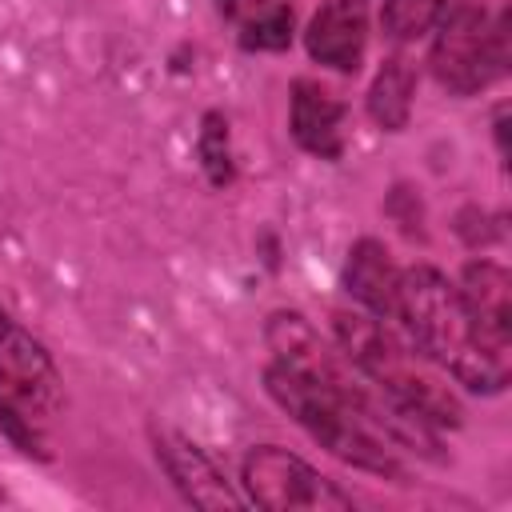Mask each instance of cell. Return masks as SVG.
<instances>
[{
  "label": "cell",
  "instance_id": "8fae6325",
  "mask_svg": "<svg viewBox=\"0 0 512 512\" xmlns=\"http://www.w3.org/2000/svg\"><path fill=\"white\" fill-rule=\"evenodd\" d=\"M460 300L468 304L472 320L500 344L512 340V276L504 264L496 260H468L460 268V284H456Z\"/></svg>",
  "mask_w": 512,
  "mask_h": 512
},
{
  "label": "cell",
  "instance_id": "5bb4252c",
  "mask_svg": "<svg viewBox=\"0 0 512 512\" xmlns=\"http://www.w3.org/2000/svg\"><path fill=\"white\" fill-rule=\"evenodd\" d=\"M196 152L204 164L208 184L228 188L236 180V164H232V136H228V116L224 112H204L200 120V136H196Z\"/></svg>",
  "mask_w": 512,
  "mask_h": 512
},
{
  "label": "cell",
  "instance_id": "7c38bea8",
  "mask_svg": "<svg viewBox=\"0 0 512 512\" xmlns=\"http://www.w3.org/2000/svg\"><path fill=\"white\" fill-rule=\"evenodd\" d=\"M412 96H416V64L408 56H388L380 72L368 84V116L384 132H404L412 116Z\"/></svg>",
  "mask_w": 512,
  "mask_h": 512
},
{
  "label": "cell",
  "instance_id": "2e32d148",
  "mask_svg": "<svg viewBox=\"0 0 512 512\" xmlns=\"http://www.w3.org/2000/svg\"><path fill=\"white\" fill-rule=\"evenodd\" d=\"M268 4H276V0H216V12L240 28L244 20H252L256 12H264Z\"/></svg>",
  "mask_w": 512,
  "mask_h": 512
},
{
  "label": "cell",
  "instance_id": "6da1fadb",
  "mask_svg": "<svg viewBox=\"0 0 512 512\" xmlns=\"http://www.w3.org/2000/svg\"><path fill=\"white\" fill-rule=\"evenodd\" d=\"M272 364L264 368L268 396L336 460L400 480V456L380 432V392L356 384V368L332 352L300 312H272L264 324Z\"/></svg>",
  "mask_w": 512,
  "mask_h": 512
},
{
  "label": "cell",
  "instance_id": "9c48e42d",
  "mask_svg": "<svg viewBox=\"0 0 512 512\" xmlns=\"http://www.w3.org/2000/svg\"><path fill=\"white\" fill-rule=\"evenodd\" d=\"M344 116H348V108L328 84H320L312 76H300L292 84L288 132L308 156L340 160V152H344Z\"/></svg>",
  "mask_w": 512,
  "mask_h": 512
},
{
  "label": "cell",
  "instance_id": "30bf717a",
  "mask_svg": "<svg viewBox=\"0 0 512 512\" xmlns=\"http://www.w3.org/2000/svg\"><path fill=\"white\" fill-rule=\"evenodd\" d=\"M344 292L352 296L356 308L380 316V320H396V296H400V268L388 252L384 240L376 236H360L348 248L344 260Z\"/></svg>",
  "mask_w": 512,
  "mask_h": 512
},
{
  "label": "cell",
  "instance_id": "4fadbf2b",
  "mask_svg": "<svg viewBox=\"0 0 512 512\" xmlns=\"http://www.w3.org/2000/svg\"><path fill=\"white\" fill-rule=\"evenodd\" d=\"M292 28H296V12L288 0L268 4L264 12H256L252 20L240 24V48L244 52H284L292 44Z\"/></svg>",
  "mask_w": 512,
  "mask_h": 512
},
{
  "label": "cell",
  "instance_id": "277c9868",
  "mask_svg": "<svg viewBox=\"0 0 512 512\" xmlns=\"http://www.w3.org/2000/svg\"><path fill=\"white\" fill-rule=\"evenodd\" d=\"M64 412V380L52 352L0 308V432L32 460H52V428Z\"/></svg>",
  "mask_w": 512,
  "mask_h": 512
},
{
  "label": "cell",
  "instance_id": "5b68a950",
  "mask_svg": "<svg viewBox=\"0 0 512 512\" xmlns=\"http://www.w3.org/2000/svg\"><path fill=\"white\" fill-rule=\"evenodd\" d=\"M508 60H512V32L504 8L488 12L484 4L452 0L432 24L428 68L456 96H476L488 84H496L508 72Z\"/></svg>",
  "mask_w": 512,
  "mask_h": 512
},
{
  "label": "cell",
  "instance_id": "e0dca14e",
  "mask_svg": "<svg viewBox=\"0 0 512 512\" xmlns=\"http://www.w3.org/2000/svg\"><path fill=\"white\" fill-rule=\"evenodd\" d=\"M492 128H496V144H500V156H508V108H496V120H492Z\"/></svg>",
  "mask_w": 512,
  "mask_h": 512
},
{
  "label": "cell",
  "instance_id": "52a82bcc",
  "mask_svg": "<svg viewBox=\"0 0 512 512\" xmlns=\"http://www.w3.org/2000/svg\"><path fill=\"white\" fill-rule=\"evenodd\" d=\"M152 444H156L160 468L168 472V480L176 484V492L188 504H196V508H228V512L244 508V496L228 484V476L216 468V460L200 444H192L188 436L168 432V428H156Z\"/></svg>",
  "mask_w": 512,
  "mask_h": 512
},
{
  "label": "cell",
  "instance_id": "9a60e30c",
  "mask_svg": "<svg viewBox=\"0 0 512 512\" xmlns=\"http://www.w3.org/2000/svg\"><path fill=\"white\" fill-rule=\"evenodd\" d=\"M448 4H452V0H384V8H380V28H384V36H392L396 44L416 40V36L432 32V24L440 20V12H444Z\"/></svg>",
  "mask_w": 512,
  "mask_h": 512
},
{
  "label": "cell",
  "instance_id": "7a4b0ae2",
  "mask_svg": "<svg viewBox=\"0 0 512 512\" xmlns=\"http://www.w3.org/2000/svg\"><path fill=\"white\" fill-rule=\"evenodd\" d=\"M396 320L404 336L464 392L500 396L512 380L508 344L492 340L460 300L456 284L432 268L412 264L400 268V296H396Z\"/></svg>",
  "mask_w": 512,
  "mask_h": 512
},
{
  "label": "cell",
  "instance_id": "3957f363",
  "mask_svg": "<svg viewBox=\"0 0 512 512\" xmlns=\"http://www.w3.org/2000/svg\"><path fill=\"white\" fill-rule=\"evenodd\" d=\"M332 336L340 356L380 396H388L428 428H460V396L448 388L444 372L388 320L364 308H340L332 312Z\"/></svg>",
  "mask_w": 512,
  "mask_h": 512
},
{
  "label": "cell",
  "instance_id": "8992f818",
  "mask_svg": "<svg viewBox=\"0 0 512 512\" xmlns=\"http://www.w3.org/2000/svg\"><path fill=\"white\" fill-rule=\"evenodd\" d=\"M244 500L264 512H336L352 508V496L320 476L304 456L280 444H256L240 464Z\"/></svg>",
  "mask_w": 512,
  "mask_h": 512
},
{
  "label": "cell",
  "instance_id": "ba28073f",
  "mask_svg": "<svg viewBox=\"0 0 512 512\" xmlns=\"http://www.w3.org/2000/svg\"><path fill=\"white\" fill-rule=\"evenodd\" d=\"M304 52L332 72H360L368 52V4L364 0H320L304 28Z\"/></svg>",
  "mask_w": 512,
  "mask_h": 512
}]
</instances>
